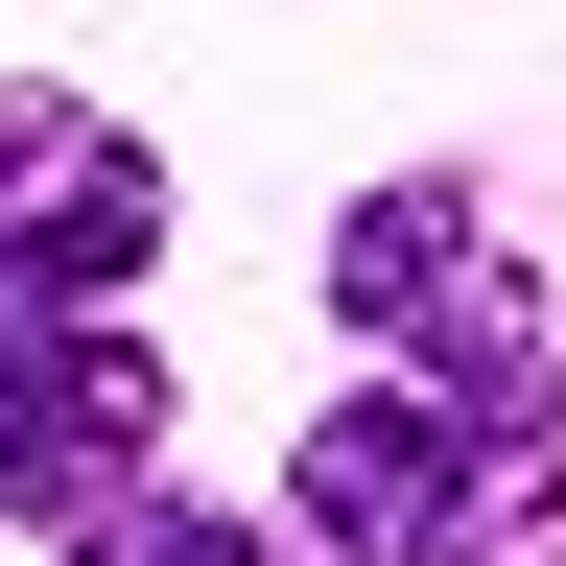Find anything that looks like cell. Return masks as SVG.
Here are the masks:
<instances>
[{"label":"cell","mask_w":566,"mask_h":566,"mask_svg":"<svg viewBox=\"0 0 566 566\" xmlns=\"http://www.w3.org/2000/svg\"><path fill=\"white\" fill-rule=\"evenodd\" d=\"M307 543L331 566H543L566 543V401H449V378H378L307 424Z\"/></svg>","instance_id":"obj_1"},{"label":"cell","mask_w":566,"mask_h":566,"mask_svg":"<svg viewBox=\"0 0 566 566\" xmlns=\"http://www.w3.org/2000/svg\"><path fill=\"white\" fill-rule=\"evenodd\" d=\"M166 449V354L95 307H0V520H95Z\"/></svg>","instance_id":"obj_2"},{"label":"cell","mask_w":566,"mask_h":566,"mask_svg":"<svg viewBox=\"0 0 566 566\" xmlns=\"http://www.w3.org/2000/svg\"><path fill=\"white\" fill-rule=\"evenodd\" d=\"M331 283H354V331L401 354V378H449V401H543V331H520V283H495V237L449 189H378L331 237Z\"/></svg>","instance_id":"obj_3"},{"label":"cell","mask_w":566,"mask_h":566,"mask_svg":"<svg viewBox=\"0 0 566 566\" xmlns=\"http://www.w3.org/2000/svg\"><path fill=\"white\" fill-rule=\"evenodd\" d=\"M142 260H166V166H142L118 118L24 95V118H0V307H24V283L95 307V283H142Z\"/></svg>","instance_id":"obj_4"},{"label":"cell","mask_w":566,"mask_h":566,"mask_svg":"<svg viewBox=\"0 0 566 566\" xmlns=\"http://www.w3.org/2000/svg\"><path fill=\"white\" fill-rule=\"evenodd\" d=\"M71 566H283V543L212 520V495H189V520H166V495H95V520H71Z\"/></svg>","instance_id":"obj_5"}]
</instances>
